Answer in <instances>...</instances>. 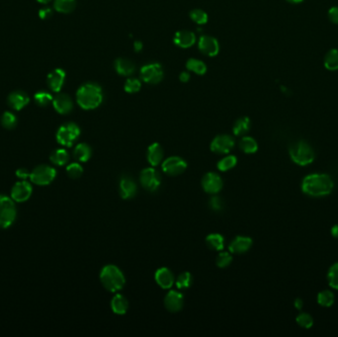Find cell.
Returning a JSON list of instances; mask_svg holds the SVG:
<instances>
[{
    "mask_svg": "<svg viewBox=\"0 0 338 337\" xmlns=\"http://www.w3.org/2000/svg\"><path fill=\"white\" fill-rule=\"evenodd\" d=\"M206 243L209 248L222 251L225 247V238L220 233H211L206 237Z\"/></svg>",
    "mask_w": 338,
    "mask_h": 337,
    "instance_id": "obj_27",
    "label": "cell"
},
{
    "mask_svg": "<svg viewBox=\"0 0 338 337\" xmlns=\"http://www.w3.org/2000/svg\"><path fill=\"white\" fill-rule=\"evenodd\" d=\"M252 239L248 236H236L229 244V251L235 254H242L247 252L252 246Z\"/></svg>",
    "mask_w": 338,
    "mask_h": 337,
    "instance_id": "obj_20",
    "label": "cell"
},
{
    "mask_svg": "<svg viewBox=\"0 0 338 337\" xmlns=\"http://www.w3.org/2000/svg\"><path fill=\"white\" fill-rule=\"evenodd\" d=\"M334 181L332 177L324 173H313L307 175L302 182V190L311 197H325L332 193Z\"/></svg>",
    "mask_w": 338,
    "mask_h": 337,
    "instance_id": "obj_1",
    "label": "cell"
},
{
    "mask_svg": "<svg viewBox=\"0 0 338 337\" xmlns=\"http://www.w3.org/2000/svg\"><path fill=\"white\" fill-rule=\"evenodd\" d=\"M190 18L198 25H204L208 22V14L201 9H194L190 12Z\"/></svg>",
    "mask_w": 338,
    "mask_h": 337,
    "instance_id": "obj_39",
    "label": "cell"
},
{
    "mask_svg": "<svg viewBox=\"0 0 338 337\" xmlns=\"http://www.w3.org/2000/svg\"><path fill=\"white\" fill-rule=\"evenodd\" d=\"M75 0H55L54 7L59 13H70L75 8Z\"/></svg>",
    "mask_w": 338,
    "mask_h": 337,
    "instance_id": "obj_32",
    "label": "cell"
},
{
    "mask_svg": "<svg viewBox=\"0 0 338 337\" xmlns=\"http://www.w3.org/2000/svg\"><path fill=\"white\" fill-rule=\"evenodd\" d=\"M239 149L247 155L254 154L258 150L257 142L251 137H243L239 142Z\"/></svg>",
    "mask_w": 338,
    "mask_h": 337,
    "instance_id": "obj_31",
    "label": "cell"
},
{
    "mask_svg": "<svg viewBox=\"0 0 338 337\" xmlns=\"http://www.w3.org/2000/svg\"><path fill=\"white\" fill-rule=\"evenodd\" d=\"M77 104L84 110H93L103 101V91L100 85L88 82L81 85L76 92Z\"/></svg>",
    "mask_w": 338,
    "mask_h": 337,
    "instance_id": "obj_2",
    "label": "cell"
},
{
    "mask_svg": "<svg viewBox=\"0 0 338 337\" xmlns=\"http://www.w3.org/2000/svg\"><path fill=\"white\" fill-rule=\"evenodd\" d=\"M290 2H293V3H299V2H302L303 0H288Z\"/></svg>",
    "mask_w": 338,
    "mask_h": 337,
    "instance_id": "obj_54",
    "label": "cell"
},
{
    "mask_svg": "<svg viewBox=\"0 0 338 337\" xmlns=\"http://www.w3.org/2000/svg\"><path fill=\"white\" fill-rule=\"evenodd\" d=\"M7 101H8V105L13 110L20 111L21 109H23L29 104L30 98L26 92L21 91V90H16L9 94Z\"/></svg>",
    "mask_w": 338,
    "mask_h": 337,
    "instance_id": "obj_17",
    "label": "cell"
},
{
    "mask_svg": "<svg viewBox=\"0 0 338 337\" xmlns=\"http://www.w3.org/2000/svg\"><path fill=\"white\" fill-rule=\"evenodd\" d=\"M250 130V120L247 117L239 118L233 125V134L237 137H242L248 133Z\"/></svg>",
    "mask_w": 338,
    "mask_h": 337,
    "instance_id": "obj_30",
    "label": "cell"
},
{
    "mask_svg": "<svg viewBox=\"0 0 338 337\" xmlns=\"http://www.w3.org/2000/svg\"><path fill=\"white\" fill-rule=\"evenodd\" d=\"M186 68L198 75H204L207 72V65L203 60L197 58H189L186 62Z\"/></svg>",
    "mask_w": 338,
    "mask_h": 337,
    "instance_id": "obj_29",
    "label": "cell"
},
{
    "mask_svg": "<svg viewBox=\"0 0 338 337\" xmlns=\"http://www.w3.org/2000/svg\"><path fill=\"white\" fill-rule=\"evenodd\" d=\"M16 176L22 180H26L30 177V172L26 168H19L16 171Z\"/></svg>",
    "mask_w": 338,
    "mask_h": 337,
    "instance_id": "obj_48",
    "label": "cell"
},
{
    "mask_svg": "<svg viewBox=\"0 0 338 337\" xmlns=\"http://www.w3.org/2000/svg\"><path fill=\"white\" fill-rule=\"evenodd\" d=\"M114 65H115V69L118 72V74H120L122 76H130L136 70L135 63L131 59H128L125 57L117 58Z\"/></svg>",
    "mask_w": 338,
    "mask_h": 337,
    "instance_id": "obj_24",
    "label": "cell"
},
{
    "mask_svg": "<svg viewBox=\"0 0 338 337\" xmlns=\"http://www.w3.org/2000/svg\"><path fill=\"white\" fill-rule=\"evenodd\" d=\"M232 262V256L230 255V253L225 252V251H222L216 260L217 266L220 268H226L230 265V263Z\"/></svg>",
    "mask_w": 338,
    "mask_h": 337,
    "instance_id": "obj_42",
    "label": "cell"
},
{
    "mask_svg": "<svg viewBox=\"0 0 338 337\" xmlns=\"http://www.w3.org/2000/svg\"><path fill=\"white\" fill-rule=\"evenodd\" d=\"M164 155L165 153H164L163 147L159 143H155L151 145L148 149V154H147L148 162L150 163L152 167L154 168L158 167L163 163Z\"/></svg>",
    "mask_w": 338,
    "mask_h": 337,
    "instance_id": "obj_23",
    "label": "cell"
},
{
    "mask_svg": "<svg viewBox=\"0 0 338 337\" xmlns=\"http://www.w3.org/2000/svg\"><path fill=\"white\" fill-rule=\"evenodd\" d=\"M141 78L149 84H158L164 78V69L160 63H149L141 68Z\"/></svg>",
    "mask_w": 338,
    "mask_h": 337,
    "instance_id": "obj_9",
    "label": "cell"
},
{
    "mask_svg": "<svg viewBox=\"0 0 338 337\" xmlns=\"http://www.w3.org/2000/svg\"><path fill=\"white\" fill-rule=\"evenodd\" d=\"M190 73L189 72H187V71H182L181 73H180V75H179V79H180V81L181 82H188L189 80H190Z\"/></svg>",
    "mask_w": 338,
    "mask_h": 337,
    "instance_id": "obj_49",
    "label": "cell"
},
{
    "mask_svg": "<svg viewBox=\"0 0 338 337\" xmlns=\"http://www.w3.org/2000/svg\"><path fill=\"white\" fill-rule=\"evenodd\" d=\"M325 66L329 70H338V50L334 49L328 53L325 57Z\"/></svg>",
    "mask_w": 338,
    "mask_h": 337,
    "instance_id": "obj_34",
    "label": "cell"
},
{
    "mask_svg": "<svg viewBox=\"0 0 338 337\" xmlns=\"http://www.w3.org/2000/svg\"><path fill=\"white\" fill-rule=\"evenodd\" d=\"M111 309L114 314L123 316L129 310V302L123 295L117 294L113 297L111 301Z\"/></svg>",
    "mask_w": 338,
    "mask_h": 337,
    "instance_id": "obj_25",
    "label": "cell"
},
{
    "mask_svg": "<svg viewBox=\"0 0 338 337\" xmlns=\"http://www.w3.org/2000/svg\"><path fill=\"white\" fill-rule=\"evenodd\" d=\"M100 281L103 287L112 293H117L125 286L126 279L123 272L115 265H106L100 272Z\"/></svg>",
    "mask_w": 338,
    "mask_h": 337,
    "instance_id": "obj_3",
    "label": "cell"
},
{
    "mask_svg": "<svg viewBox=\"0 0 338 337\" xmlns=\"http://www.w3.org/2000/svg\"><path fill=\"white\" fill-rule=\"evenodd\" d=\"M187 168L186 162L179 157H170L163 162V170L170 176L182 174Z\"/></svg>",
    "mask_w": 338,
    "mask_h": 337,
    "instance_id": "obj_14",
    "label": "cell"
},
{
    "mask_svg": "<svg viewBox=\"0 0 338 337\" xmlns=\"http://www.w3.org/2000/svg\"><path fill=\"white\" fill-rule=\"evenodd\" d=\"M332 234L334 237L338 238V225H336L335 226H333L332 228Z\"/></svg>",
    "mask_w": 338,
    "mask_h": 337,
    "instance_id": "obj_52",
    "label": "cell"
},
{
    "mask_svg": "<svg viewBox=\"0 0 338 337\" xmlns=\"http://www.w3.org/2000/svg\"><path fill=\"white\" fill-rule=\"evenodd\" d=\"M65 72L61 68H56L48 75V85L54 92H59L64 84Z\"/></svg>",
    "mask_w": 338,
    "mask_h": 337,
    "instance_id": "obj_19",
    "label": "cell"
},
{
    "mask_svg": "<svg viewBox=\"0 0 338 337\" xmlns=\"http://www.w3.org/2000/svg\"><path fill=\"white\" fill-rule=\"evenodd\" d=\"M53 99H54V97L52 96V94L47 92V91H39L34 96L35 102L39 106H42V107L48 106L51 102H53Z\"/></svg>",
    "mask_w": 338,
    "mask_h": 337,
    "instance_id": "obj_37",
    "label": "cell"
},
{
    "mask_svg": "<svg viewBox=\"0 0 338 337\" xmlns=\"http://www.w3.org/2000/svg\"><path fill=\"white\" fill-rule=\"evenodd\" d=\"M80 136V129L74 123H66L59 127L56 132V141L57 143L66 148L72 147L75 141Z\"/></svg>",
    "mask_w": 338,
    "mask_h": 337,
    "instance_id": "obj_6",
    "label": "cell"
},
{
    "mask_svg": "<svg viewBox=\"0 0 338 337\" xmlns=\"http://www.w3.org/2000/svg\"><path fill=\"white\" fill-rule=\"evenodd\" d=\"M155 278H156L158 285L161 288L166 289V290L170 289L175 282V277H174L173 273L171 272V270H169V268H166V267L160 268L156 272Z\"/></svg>",
    "mask_w": 338,
    "mask_h": 337,
    "instance_id": "obj_21",
    "label": "cell"
},
{
    "mask_svg": "<svg viewBox=\"0 0 338 337\" xmlns=\"http://www.w3.org/2000/svg\"><path fill=\"white\" fill-rule=\"evenodd\" d=\"M39 3H42V4H47L49 3L51 0H37Z\"/></svg>",
    "mask_w": 338,
    "mask_h": 337,
    "instance_id": "obj_53",
    "label": "cell"
},
{
    "mask_svg": "<svg viewBox=\"0 0 338 337\" xmlns=\"http://www.w3.org/2000/svg\"><path fill=\"white\" fill-rule=\"evenodd\" d=\"M119 192L123 199H133L138 192V187L135 180L130 176H122L119 183Z\"/></svg>",
    "mask_w": 338,
    "mask_h": 337,
    "instance_id": "obj_15",
    "label": "cell"
},
{
    "mask_svg": "<svg viewBox=\"0 0 338 337\" xmlns=\"http://www.w3.org/2000/svg\"><path fill=\"white\" fill-rule=\"evenodd\" d=\"M142 88V83L140 81V79L137 78H129L126 80L125 85H124V89L127 93H137L141 90Z\"/></svg>",
    "mask_w": 338,
    "mask_h": 337,
    "instance_id": "obj_40",
    "label": "cell"
},
{
    "mask_svg": "<svg viewBox=\"0 0 338 337\" xmlns=\"http://www.w3.org/2000/svg\"><path fill=\"white\" fill-rule=\"evenodd\" d=\"M223 180L215 172L206 173L202 179V187L209 194H218L223 189Z\"/></svg>",
    "mask_w": 338,
    "mask_h": 337,
    "instance_id": "obj_13",
    "label": "cell"
},
{
    "mask_svg": "<svg viewBox=\"0 0 338 337\" xmlns=\"http://www.w3.org/2000/svg\"><path fill=\"white\" fill-rule=\"evenodd\" d=\"M33 188L31 184L26 180H21L12 187L11 189V198L14 202L23 203L26 202L32 195Z\"/></svg>",
    "mask_w": 338,
    "mask_h": 337,
    "instance_id": "obj_11",
    "label": "cell"
},
{
    "mask_svg": "<svg viewBox=\"0 0 338 337\" xmlns=\"http://www.w3.org/2000/svg\"><path fill=\"white\" fill-rule=\"evenodd\" d=\"M73 156H74L75 160L78 161L79 163H86L90 160V158L92 156V150H91L90 146L82 143V144H79L75 147V149L73 151Z\"/></svg>",
    "mask_w": 338,
    "mask_h": 337,
    "instance_id": "obj_26",
    "label": "cell"
},
{
    "mask_svg": "<svg viewBox=\"0 0 338 337\" xmlns=\"http://www.w3.org/2000/svg\"><path fill=\"white\" fill-rule=\"evenodd\" d=\"M294 306H295V308H296L297 310H301V309L303 308V306H304V302H303V300H302V299H300V298L296 299V300H295V302H294Z\"/></svg>",
    "mask_w": 338,
    "mask_h": 337,
    "instance_id": "obj_50",
    "label": "cell"
},
{
    "mask_svg": "<svg viewBox=\"0 0 338 337\" xmlns=\"http://www.w3.org/2000/svg\"><path fill=\"white\" fill-rule=\"evenodd\" d=\"M234 147V140L229 135H219L211 143V151L217 155H226Z\"/></svg>",
    "mask_w": 338,
    "mask_h": 337,
    "instance_id": "obj_10",
    "label": "cell"
},
{
    "mask_svg": "<svg viewBox=\"0 0 338 337\" xmlns=\"http://www.w3.org/2000/svg\"><path fill=\"white\" fill-rule=\"evenodd\" d=\"M318 303L325 308H330L335 303V294L332 291L324 290L318 295Z\"/></svg>",
    "mask_w": 338,
    "mask_h": 337,
    "instance_id": "obj_33",
    "label": "cell"
},
{
    "mask_svg": "<svg viewBox=\"0 0 338 337\" xmlns=\"http://www.w3.org/2000/svg\"><path fill=\"white\" fill-rule=\"evenodd\" d=\"M196 42V36L193 32L183 30L179 31L174 36V43L177 47L182 49H188L192 47Z\"/></svg>",
    "mask_w": 338,
    "mask_h": 337,
    "instance_id": "obj_22",
    "label": "cell"
},
{
    "mask_svg": "<svg viewBox=\"0 0 338 337\" xmlns=\"http://www.w3.org/2000/svg\"><path fill=\"white\" fill-rule=\"evenodd\" d=\"M296 321H297V324H298L300 327H302V328H304V329H307V330L311 329V328L314 326V319H313V317H312L311 315L307 314V313L300 314V315L297 317Z\"/></svg>",
    "mask_w": 338,
    "mask_h": 337,
    "instance_id": "obj_43",
    "label": "cell"
},
{
    "mask_svg": "<svg viewBox=\"0 0 338 337\" xmlns=\"http://www.w3.org/2000/svg\"><path fill=\"white\" fill-rule=\"evenodd\" d=\"M17 216L16 206L12 198L0 195V228L9 227Z\"/></svg>",
    "mask_w": 338,
    "mask_h": 337,
    "instance_id": "obj_5",
    "label": "cell"
},
{
    "mask_svg": "<svg viewBox=\"0 0 338 337\" xmlns=\"http://www.w3.org/2000/svg\"><path fill=\"white\" fill-rule=\"evenodd\" d=\"M193 283V277L191 275V273L189 272H183L181 273L176 281H175V284H176V287L179 289V290H184V289H188Z\"/></svg>",
    "mask_w": 338,
    "mask_h": 337,
    "instance_id": "obj_35",
    "label": "cell"
},
{
    "mask_svg": "<svg viewBox=\"0 0 338 337\" xmlns=\"http://www.w3.org/2000/svg\"><path fill=\"white\" fill-rule=\"evenodd\" d=\"M237 164V159L234 156H226L223 158L219 163H218V169L221 171H228L231 168H233Z\"/></svg>",
    "mask_w": 338,
    "mask_h": 337,
    "instance_id": "obj_36",
    "label": "cell"
},
{
    "mask_svg": "<svg viewBox=\"0 0 338 337\" xmlns=\"http://www.w3.org/2000/svg\"><path fill=\"white\" fill-rule=\"evenodd\" d=\"M140 182L149 192H156L162 184V177L156 169L148 168L141 172Z\"/></svg>",
    "mask_w": 338,
    "mask_h": 337,
    "instance_id": "obj_8",
    "label": "cell"
},
{
    "mask_svg": "<svg viewBox=\"0 0 338 337\" xmlns=\"http://www.w3.org/2000/svg\"><path fill=\"white\" fill-rule=\"evenodd\" d=\"M289 153L291 160L300 167H306L313 164L316 158L314 149L304 141L295 143L290 148Z\"/></svg>",
    "mask_w": 338,
    "mask_h": 337,
    "instance_id": "obj_4",
    "label": "cell"
},
{
    "mask_svg": "<svg viewBox=\"0 0 338 337\" xmlns=\"http://www.w3.org/2000/svg\"><path fill=\"white\" fill-rule=\"evenodd\" d=\"M200 52L208 56H216L220 52V44L218 40L212 36L204 35L200 37L198 42Z\"/></svg>",
    "mask_w": 338,
    "mask_h": 337,
    "instance_id": "obj_12",
    "label": "cell"
},
{
    "mask_svg": "<svg viewBox=\"0 0 338 337\" xmlns=\"http://www.w3.org/2000/svg\"><path fill=\"white\" fill-rule=\"evenodd\" d=\"M1 125L7 130L14 129L17 125L16 116L11 112H5L1 117Z\"/></svg>",
    "mask_w": 338,
    "mask_h": 337,
    "instance_id": "obj_38",
    "label": "cell"
},
{
    "mask_svg": "<svg viewBox=\"0 0 338 337\" xmlns=\"http://www.w3.org/2000/svg\"><path fill=\"white\" fill-rule=\"evenodd\" d=\"M66 173L67 175L72 178V179H77L79 178L82 173H83V168L77 164V163H73V164H70L67 166L66 168Z\"/></svg>",
    "mask_w": 338,
    "mask_h": 337,
    "instance_id": "obj_44",
    "label": "cell"
},
{
    "mask_svg": "<svg viewBox=\"0 0 338 337\" xmlns=\"http://www.w3.org/2000/svg\"><path fill=\"white\" fill-rule=\"evenodd\" d=\"M53 14V11L51 10V8H42L40 11H39V16L41 19L45 20V19H48L52 16Z\"/></svg>",
    "mask_w": 338,
    "mask_h": 337,
    "instance_id": "obj_47",
    "label": "cell"
},
{
    "mask_svg": "<svg viewBox=\"0 0 338 337\" xmlns=\"http://www.w3.org/2000/svg\"><path fill=\"white\" fill-rule=\"evenodd\" d=\"M329 17L333 23L338 24V7H333L330 9Z\"/></svg>",
    "mask_w": 338,
    "mask_h": 337,
    "instance_id": "obj_46",
    "label": "cell"
},
{
    "mask_svg": "<svg viewBox=\"0 0 338 337\" xmlns=\"http://www.w3.org/2000/svg\"><path fill=\"white\" fill-rule=\"evenodd\" d=\"M53 106L61 115L70 113L73 109V102L67 94H58L53 99Z\"/></svg>",
    "mask_w": 338,
    "mask_h": 337,
    "instance_id": "obj_18",
    "label": "cell"
},
{
    "mask_svg": "<svg viewBox=\"0 0 338 337\" xmlns=\"http://www.w3.org/2000/svg\"><path fill=\"white\" fill-rule=\"evenodd\" d=\"M184 305L183 295L177 291H169L165 298V306L171 313H177L182 310Z\"/></svg>",
    "mask_w": 338,
    "mask_h": 337,
    "instance_id": "obj_16",
    "label": "cell"
},
{
    "mask_svg": "<svg viewBox=\"0 0 338 337\" xmlns=\"http://www.w3.org/2000/svg\"><path fill=\"white\" fill-rule=\"evenodd\" d=\"M210 208L215 211V212H220L223 210L224 208V203L222 201V199L219 197V196H213L211 199H210Z\"/></svg>",
    "mask_w": 338,
    "mask_h": 337,
    "instance_id": "obj_45",
    "label": "cell"
},
{
    "mask_svg": "<svg viewBox=\"0 0 338 337\" xmlns=\"http://www.w3.org/2000/svg\"><path fill=\"white\" fill-rule=\"evenodd\" d=\"M329 284L332 288L338 290V263L334 264L328 273Z\"/></svg>",
    "mask_w": 338,
    "mask_h": 337,
    "instance_id": "obj_41",
    "label": "cell"
},
{
    "mask_svg": "<svg viewBox=\"0 0 338 337\" xmlns=\"http://www.w3.org/2000/svg\"><path fill=\"white\" fill-rule=\"evenodd\" d=\"M134 48L136 52H141L143 50V43L141 41H136L134 44Z\"/></svg>",
    "mask_w": 338,
    "mask_h": 337,
    "instance_id": "obj_51",
    "label": "cell"
},
{
    "mask_svg": "<svg viewBox=\"0 0 338 337\" xmlns=\"http://www.w3.org/2000/svg\"><path fill=\"white\" fill-rule=\"evenodd\" d=\"M56 176V169L50 166L42 165L33 169L32 172H30V180L40 186H46L51 184Z\"/></svg>",
    "mask_w": 338,
    "mask_h": 337,
    "instance_id": "obj_7",
    "label": "cell"
},
{
    "mask_svg": "<svg viewBox=\"0 0 338 337\" xmlns=\"http://www.w3.org/2000/svg\"><path fill=\"white\" fill-rule=\"evenodd\" d=\"M50 160L55 166L62 167L68 163L69 155L64 149H57L52 153Z\"/></svg>",
    "mask_w": 338,
    "mask_h": 337,
    "instance_id": "obj_28",
    "label": "cell"
}]
</instances>
